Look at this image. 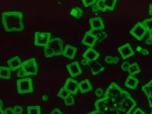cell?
<instances>
[{
    "label": "cell",
    "instance_id": "60d3db41",
    "mask_svg": "<svg viewBox=\"0 0 152 114\" xmlns=\"http://www.w3.org/2000/svg\"><path fill=\"white\" fill-rule=\"evenodd\" d=\"M149 15L152 16V4H150L149 5Z\"/></svg>",
    "mask_w": 152,
    "mask_h": 114
},
{
    "label": "cell",
    "instance_id": "d4e9b609",
    "mask_svg": "<svg viewBox=\"0 0 152 114\" xmlns=\"http://www.w3.org/2000/svg\"><path fill=\"white\" fill-rule=\"evenodd\" d=\"M89 31L96 37L97 39V41H98V42L100 43L103 42L108 37L107 34L104 31H102V29L95 30V31H93V32H91L90 30H89Z\"/></svg>",
    "mask_w": 152,
    "mask_h": 114
},
{
    "label": "cell",
    "instance_id": "5b68a950",
    "mask_svg": "<svg viewBox=\"0 0 152 114\" xmlns=\"http://www.w3.org/2000/svg\"><path fill=\"white\" fill-rule=\"evenodd\" d=\"M38 71L36 59L34 58L26 60L22 63L21 69L18 72V77H23L29 75H37Z\"/></svg>",
    "mask_w": 152,
    "mask_h": 114
},
{
    "label": "cell",
    "instance_id": "f35d334b",
    "mask_svg": "<svg viewBox=\"0 0 152 114\" xmlns=\"http://www.w3.org/2000/svg\"><path fill=\"white\" fill-rule=\"evenodd\" d=\"M134 114H145V113L144 112H143L142 110L140 109V108H137V109L136 110L135 112H134L133 113Z\"/></svg>",
    "mask_w": 152,
    "mask_h": 114
},
{
    "label": "cell",
    "instance_id": "6da1fadb",
    "mask_svg": "<svg viewBox=\"0 0 152 114\" xmlns=\"http://www.w3.org/2000/svg\"><path fill=\"white\" fill-rule=\"evenodd\" d=\"M104 96L112 98L118 107V114H130L137 106V103L130 94L123 90L115 82L108 87Z\"/></svg>",
    "mask_w": 152,
    "mask_h": 114
},
{
    "label": "cell",
    "instance_id": "e575fe53",
    "mask_svg": "<svg viewBox=\"0 0 152 114\" xmlns=\"http://www.w3.org/2000/svg\"><path fill=\"white\" fill-rule=\"evenodd\" d=\"M88 63H89V62L87 61L86 59H83L80 62V64L82 65H88Z\"/></svg>",
    "mask_w": 152,
    "mask_h": 114
},
{
    "label": "cell",
    "instance_id": "f1b7e54d",
    "mask_svg": "<svg viewBox=\"0 0 152 114\" xmlns=\"http://www.w3.org/2000/svg\"><path fill=\"white\" fill-rule=\"evenodd\" d=\"M119 61V58L118 57H112L110 56H107L104 58V62L109 64H117Z\"/></svg>",
    "mask_w": 152,
    "mask_h": 114
},
{
    "label": "cell",
    "instance_id": "30bf717a",
    "mask_svg": "<svg viewBox=\"0 0 152 114\" xmlns=\"http://www.w3.org/2000/svg\"><path fill=\"white\" fill-rule=\"evenodd\" d=\"M121 68L125 72L128 71L130 75H134L141 72V70L137 63L130 64L128 62H125L121 64Z\"/></svg>",
    "mask_w": 152,
    "mask_h": 114
},
{
    "label": "cell",
    "instance_id": "8992f818",
    "mask_svg": "<svg viewBox=\"0 0 152 114\" xmlns=\"http://www.w3.org/2000/svg\"><path fill=\"white\" fill-rule=\"evenodd\" d=\"M117 1L118 0H98L95 4L92 6V11L96 12L97 11L101 10L105 12L107 9L113 11Z\"/></svg>",
    "mask_w": 152,
    "mask_h": 114
},
{
    "label": "cell",
    "instance_id": "7402d4cb",
    "mask_svg": "<svg viewBox=\"0 0 152 114\" xmlns=\"http://www.w3.org/2000/svg\"><path fill=\"white\" fill-rule=\"evenodd\" d=\"M142 90L145 92L148 98L150 107L152 108V79L146 85L143 86Z\"/></svg>",
    "mask_w": 152,
    "mask_h": 114
},
{
    "label": "cell",
    "instance_id": "8fae6325",
    "mask_svg": "<svg viewBox=\"0 0 152 114\" xmlns=\"http://www.w3.org/2000/svg\"><path fill=\"white\" fill-rule=\"evenodd\" d=\"M71 94L69 91L65 89L64 88H62L59 91L58 96L64 100L66 105L70 106L74 105L75 103V99Z\"/></svg>",
    "mask_w": 152,
    "mask_h": 114
},
{
    "label": "cell",
    "instance_id": "8d00e7d4",
    "mask_svg": "<svg viewBox=\"0 0 152 114\" xmlns=\"http://www.w3.org/2000/svg\"><path fill=\"white\" fill-rule=\"evenodd\" d=\"M141 53L144 55H147L149 54V52L147 50L145 49H142V51H141Z\"/></svg>",
    "mask_w": 152,
    "mask_h": 114
},
{
    "label": "cell",
    "instance_id": "9c48e42d",
    "mask_svg": "<svg viewBox=\"0 0 152 114\" xmlns=\"http://www.w3.org/2000/svg\"><path fill=\"white\" fill-rule=\"evenodd\" d=\"M147 33V29L142 22H140L136 24L129 32L133 37L140 41L143 38Z\"/></svg>",
    "mask_w": 152,
    "mask_h": 114
},
{
    "label": "cell",
    "instance_id": "484cf974",
    "mask_svg": "<svg viewBox=\"0 0 152 114\" xmlns=\"http://www.w3.org/2000/svg\"><path fill=\"white\" fill-rule=\"evenodd\" d=\"M70 15L76 19H79L81 18L83 14V11L79 7H77L72 9L70 11Z\"/></svg>",
    "mask_w": 152,
    "mask_h": 114
},
{
    "label": "cell",
    "instance_id": "7a4b0ae2",
    "mask_svg": "<svg viewBox=\"0 0 152 114\" xmlns=\"http://www.w3.org/2000/svg\"><path fill=\"white\" fill-rule=\"evenodd\" d=\"M23 14L21 12H3L2 14V22L4 30L7 32H20L24 29Z\"/></svg>",
    "mask_w": 152,
    "mask_h": 114
},
{
    "label": "cell",
    "instance_id": "603a6c76",
    "mask_svg": "<svg viewBox=\"0 0 152 114\" xmlns=\"http://www.w3.org/2000/svg\"><path fill=\"white\" fill-rule=\"evenodd\" d=\"M139 83V80L138 79L135 77L133 76V75H130L128 77L126 82H125V86L131 90H135L136 88Z\"/></svg>",
    "mask_w": 152,
    "mask_h": 114
},
{
    "label": "cell",
    "instance_id": "d590c367",
    "mask_svg": "<svg viewBox=\"0 0 152 114\" xmlns=\"http://www.w3.org/2000/svg\"><path fill=\"white\" fill-rule=\"evenodd\" d=\"M145 43L148 45H151L152 44V38H151L150 37L147 38L145 40Z\"/></svg>",
    "mask_w": 152,
    "mask_h": 114
},
{
    "label": "cell",
    "instance_id": "ba28073f",
    "mask_svg": "<svg viewBox=\"0 0 152 114\" xmlns=\"http://www.w3.org/2000/svg\"><path fill=\"white\" fill-rule=\"evenodd\" d=\"M50 33L36 32L35 33L34 45L43 47L46 46L50 41Z\"/></svg>",
    "mask_w": 152,
    "mask_h": 114
},
{
    "label": "cell",
    "instance_id": "cb8c5ba5",
    "mask_svg": "<svg viewBox=\"0 0 152 114\" xmlns=\"http://www.w3.org/2000/svg\"><path fill=\"white\" fill-rule=\"evenodd\" d=\"M10 68L6 66H0V79L9 80L10 79Z\"/></svg>",
    "mask_w": 152,
    "mask_h": 114
},
{
    "label": "cell",
    "instance_id": "f546056e",
    "mask_svg": "<svg viewBox=\"0 0 152 114\" xmlns=\"http://www.w3.org/2000/svg\"><path fill=\"white\" fill-rule=\"evenodd\" d=\"M84 6L88 7L96 3V0H82Z\"/></svg>",
    "mask_w": 152,
    "mask_h": 114
},
{
    "label": "cell",
    "instance_id": "4dcf8cb0",
    "mask_svg": "<svg viewBox=\"0 0 152 114\" xmlns=\"http://www.w3.org/2000/svg\"><path fill=\"white\" fill-rule=\"evenodd\" d=\"M13 109L15 114H21L23 112V108L20 106H16Z\"/></svg>",
    "mask_w": 152,
    "mask_h": 114
},
{
    "label": "cell",
    "instance_id": "1f68e13d",
    "mask_svg": "<svg viewBox=\"0 0 152 114\" xmlns=\"http://www.w3.org/2000/svg\"><path fill=\"white\" fill-rule=\"evenodd\" d=\"M103 93V90L101 88H97L95 91V94L96 96L99 98L102 97Z\"/></svg>",
    "mask_w": 152,
    "mask_h": 114
},
{
    "label": "cell",
    "instance_id": "4fadbf2b",
    "mask_svg": "<svg viewBox=\"0 0 152 114\" xmlns=\"http://www.w3.org/2000/svg\"><path fill=\"white\" fill-rule=\"evenodd\" d=\"M63 88L74 95L77 94L79 89L77 82L70 78H68Z\"/></svg>",
    "mask_w": 152,
    "mask_h": 114
},
{
    "label": "cell",
    "instance_id": "836d02e7",
    "mask_svg": "<svg viewBox=\"0 0 152 114\" xmlns=\"http://www.w3.org/2000/svg\"><path fill=\"white\" fill-rule=\"evenodd\" d=\"M51 114H62V113L58 108H55V109H53L50 113Z\"/></svg>",
    "mask_w": 152,
    "mask_h": 114
},
{
    "label": "cell",
    "instance_id": "5bb4252c",
    "mask_svg": "<svg viewBox=\"0 0 152 114\" xmlns=\"http://www.w3.org/2000/svg\"><path fill=\"white\" fill-rule=\"evenodd\" d=\"M89 21L91 28L90 30L91 32L104 28L103 21L101 17H96L90 19Z\"/></svg>",
    "mask_w": 152,
    "mask_h": 114
},
{
    "label": "cell",
    "instance_id": "83f0119b",
    "mask_svg": "<svg viewBox=\"0 0 152 114\" xmlns=\"http://www.w3.org/2000/svg\"><path fill=\"white\" fill-rule=\"evenodd\" d=\"M27 113L28 114H41V108L39 106H28L27 107Z\"/></svg>",
    "mask_w": 152,
    "mask_h": 114
},
{
    "label": "cell",
    "instance_id": "d6a6232c",
    "mask_svg": "<svg viewBox=\"0 0 152 114\" xmlns=\"http://www.w3.org/2000/svg\"><path fill=\"white\" fill-rule=\"evenodd\" d=\"M3 114H15L13 109L11 107H9L4 111Z\"/></svg>",
    "mask_w": 152,
    "mask_h": 114
},
{
    "label": "cell",
    "instance_id": "e0dca14e",
    "mask_svg": "<svg viewBox=\"0 0 152 114\" xmlns=\"http://www.w3.org/2000/svg\"><path fill=\"white\" fill-rule=\"evenodd\" d=\"M99 56V54L91 47L88 49L83 54V57L89 62L96 61L97 60Z\"/></svg>",
    "mask_w": 152,
    "mask_h": 114
},
{
    "label": "cell",
    "instance_id": "d6986e66",
    "mask_svg": "<svg viewBox=\"0 0 152 114\" xmlns=\"http://www.w3.org/2000/svg\"><path fill=\"white\" fill-rule=\"evenodd\" d=\"M77 52V49L75 47L67 45L63 50L62 55L64 57L69 58L70 59H74Z\"/></svg>",
    "mask_w": 152,
    "mask_h": 114
},
{
    "label": "cell",
    "instance_id": "ee69618b",
    "mask_svg": "<svg viewBox=\"0 0 152 114\" xmlns=\"http://www.w3.org/2000/svg\"><path fill=\"white\" fill-rule=\"evenodd\" d=\"M151 113L152 114V109H151Z\"/></svg>",
    "mask_w": 152,
    "mask_h": 114
},
{
    "label": "cell",
    "instance_id": "4316f807",
    "mask_svg": "<svg viewBox=\"0 0 152 114\" xmlns=\"http://www.w3.org/2000/svg\"><path fill=\"white\" fill-rule=\"evenodd\" d=\"M150 34V38H152V18L146 19L142 22Z\"/></svg>",
    "mask_w": 152,
    "mask_h": 114
},
{
    "label": "cell",
    "instance_id": "74e56055",
    "mask_svg": "<svg viewBox=\"0 0 152 114\" xmlns=\"http://www.w3.org/2000/svg\"><path fill=\"white\" fill-rule=\"evenodd\" d=\"M3 106V103L1 99H0V113L3 114L4 110L2 109Z\"/></svg>",
    "mask_w": 152,
    "mask_h": 114
},
{
    "label": "cell",
    "instance_id": "7c38bea8",
    "mask_svg": "<svg viewBox=\"0 0 152 114\" xmlns=\"http://www.w3.org/2000/svg\"><path fill=\"white\" fill-rule=\"evenodd\" d=\"M97 40L96 37L89 31L85 34L81 43L86 46L93 48Z\"/></svg>",
    "mask_w": 152,
    "mask_h": 114
},
{
    "label": "cell",
    "instance_id": "3957f363",
    "mask_svg": "<svg viewBox=\"0 0 152 114\" xmlns=\"http://www.w3.org/2000/svg\"><path fill=\"white\" fill-rule=\"evenodd\" d=\"M95 106L99 113H115L118 114V107L113 99L109 96H104L96 101Z\"/></svg>",
    "mask_w": 152,
    "mask_h": 114
},
{
    "label": "cell",
    "instance_id": "2e32d148",
    "mask_svg": "<svg viewBox=\"0 0 152 114\" xmlns=\"http://www.w3.org/2000/svg\"><path fill=\"white\" fill-rule=\"evenodd\" d=\"M66 67L69 74L72 78H75L82 74V70L77 61L67 65Z\"/></svg>",
    "mask_w": 152,
    "mask_h": 114
},
{
    "label": "cell",
    "instance_id": "ffe728a7",
    "mask_svg": "<svg viewBox=\"0 0 152 114\" xmlns=\"http://www.w3.org/2000/svg\"><path fill=\"white\" fill-rule=\"evenodd\" d=\"M78 87L81 94H85L93 89V87L88 79H85L78 83Z\"/></svg>",
    "mask_w": 152,
    "mask_h": 114
},
{
    "label": "cell",
    "instance_id": "7bdbcfd3",
    "mask_svg": "<svg viewBox=\"0 0 152 114\" xmlns=\"http://www.w3.org/2000/svg\"><path fill=\"white\" fill-rule=\"evenodd\" d=\"M95 113H99L97 111H94V112H92V113H89V114H95Z\"/></svg>",
    "mask_w": 152,
    "mask_h": 114
},
{
    "label": "cell",
    "instance_id": "52a82bcc",
    "mask_svg": "<svg viewBox=\"0 0 152 114\" xmlns=\"http://www.w3.org/2000/svg\"><path fill=\"white\" fill-rule=\"evenodd\" d=\"M17 85L18 94H27L32 93L34 91L32 80L30 78H25L18 80Z\"/></svg>",
    "mask_w": 152,
    "mask_h": 114
},
{
    "label": "cell",
    "instance_id": "44dd1931",
    "mask_svg": "<svg viewBox=\"0 0 152 114\" xmlns=\"http://www.w3.org/2000/svg\"><path fill=\"white\" fill-rule=\"evenodd\" d=\"M88 65L90 67L93 75H96L104 70V67L102 64L97 62H89Z\"/></svg>",
    "mask_w": 152,
    "mask_h": 114
},
{
    "label": "cell",
    "instance_id": "b9f144b4",
    "mask_svg": "<svg viewBox=\"0 0 152 114\" xmlns=\"http://www.w3.org/2000/svg\"><path fill=\"white\" fill-rule=\"evenodd\" d=\"M142 48L140 46H138V47L137 48V51L138 52H141V51H142Z\"/></svg>",
    "mask_w": 152,
    "mask_h": 114
},
{
    "label": "cell",
    "instance_id": "ab89813d",
    "mask_svg": "<svg viewBox=\"0 0 152 114\" xmlns=\"http://www.w3.org/2000/svg\"><path fill=\"white\" fill-rule=\"evenodd\" d=\"M42 99L43 101H44V102H46L49 99V97H48L47 95H44V96H43Z\"/></svg>",
    "mask_w": 152,
    "mask_h": 114
},
{
    "label": "cell",
    "instance_id": "9a60e30c",
    "mask_svg": "<svg viewBox=\"0 0 152 114\" xmlns=\"http://www.w3.org/2000/svg\"><path fill=\"white\" fill-rule=\"evenodd\" d=\"M118 51L119 52L123 59H126L129 57H132L134 54L133 49L129 43H126L121 46L118 48Z\"/></svg>",
    "mask_w": 152,
    "mask_h": 114
},
{
    "label": "cell",
    "instance_id": "ac0fdd59",
    "mask_svg": "<svg viewBox=\"0 0 152 114\" xmlns=\"http://www.w3.org/2000/svg\"><path fill=\"white\" fill-rule=\"evenodd\" d=\"M7 63L12 71H15L19 68H21V60L18 56H15L7 61Z\"/></svg>",
    "mask_w": 152,
    "mask_h": 114
},
{
    "label": "cell",
    "instance_id": "277c9868",
    "mask_svg": "<svg viewBox=\"0 0 152 114\" xmlns=\"http://www.w3.org/2000/svg\"><path fill=\"white\" fill-rule=\"evenodd\" d=\"M63 42L59 38L51 39L48 45L45 46L44 52L45 57L50 58L54 56H59L63 54Z\"/></svg>",
    "mask_w": 152,
    "mask_h": 114
}]
</instances>
